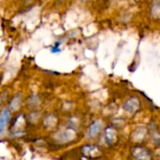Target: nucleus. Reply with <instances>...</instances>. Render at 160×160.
<instances>
[{
	"mask_svg": "<svg viewBox=\"0 0 160 160\" xmlns=\"http://www.w3.org/2000/svg\"><path fill=\"white\" fill-rule=\"evenodd\" d=\"M92 1H96V0H86V2H92Z\"/></svg>",
	"mask_w": 160,
	"mask_h": 160,
	"instance_id": "obj_14",
	"label": "nucleus"
},
{
	"mask_svg": "<svg viewBox=\"0 0 160 160\" xmlns=\"http://www.w3.org/2000/svg\"><path fill=\"white\" fill-rule=\"evenodd\" d=\"M147 16L155 23L160 22V0H147Z\"/></svg>",
	"mask_w": 160,
	"mask_h": 160,
	"instance_id": "obj_5",
	"label": "nucleus"
},
{
	"mask_svg": "<svg viewBox=\"0 0 160 160\" xmlns=\"http://www.w3.org/2000/svg\"><path fill=\"white\" fill-rule=\"evenodd\" d=\"M133 1H134L135 3H137V4H138V3H143V2H145V1H147V0H133Z\"/></svg>",
	"mask_w": 160,
	"mask_h": 160,
	"instance_id": "obj_12",
	"label": "nucleus"
},
{
	"mask_svg": "<svg viewBox=\"0 0 160 160\" xmlns=\"http://www.w3.org/2000/svg\"><path fill=\"white\" fill-rule=\"evenodd\" d=\"M148 136H149V130H148L147 127H145V126H137L132 131L131 138H132V141H134L135 143L140 144L147 138Z\"/></svg>",
	"mask_w": 160,
	"mask_h": 160,
	"instance_id": "obj_7",
	"label": "nucleus"
},
{
	"mask_svg": "<svg viewBox=\"0 0 160 160\" xmlns=\"http://www.w3.org/2000/svg\"><path fill=\"white\" fill-rule=\"evenodd\" d=\"M149 130V137L151 143L153 146H160V131L157 128L156 124H152V128H148Z\"/></svg>",
	"mask_w": 160,
	"mask_h": 160,
	"instance_id": "obj_8",
	"label": "nucleus"
},
{
	"mask_svg": "<svg viewBox=\"0 0 160 160\" xmlns=\"http://www.w3.org/2000/svg\"><path fill=\"white\" fill-rule=\"evenodd\" d=\"M100 142L104 146H110L118 139V130L115 125L110 124L104 128L100 135Z\"/></svg>",
	"mask_w": 160,
	"mask_h": 160,
	"instance_id": "obj_4",
	"label": "nucleus"
},
{
	"mask_svg": "<svg viewBox=\"0 0 160 160\" xmlns=\"http://www.w3.org/2000/svg\"><path fill=\"white\" fill-rule=\"evenodd\" d=\"M62 44V42L61 41H57L51 47H50V52L53 53V54H58L61 51V48L59 47L60 45Z\"/></svg>",
	"mask_w": 160,
	"mask_h": 160,
	"instance_id": "obj_11",
	"label": "nucleus"
},
{
	"mask_svg": "<svg viewBox=\"0 0 160 160\" xmlns=\"http://www.w3.org/2000/svg\"><path fill=\"white\" fill-rule=\"evenodd\" d=\"M141 106L142 101L140 97L137 94H130L123 99L121 108L126 115L134 116L141 109Z\"/></svg>",
	"mask_w": 160,
	"mask_h": 160,
	"instance_id": "obj_1",
	"label": "nucleus"
},
{
	"mask_svg": "<svg viewBox=\"0 0 160 160\" xmlns=\"http://www.w3.org/2000/svg\"><path fill=\"white\" fill-rule=\"evenodd\" d=\"M58 1L59 3H64V2L67 1V0H58Z\"/></svg>",
	"mask_w": 160,
	"mask_h": 160,
	"instance_id": "obj_13",
	"label": "nucleus"
},
{
	"mask_svg": "<svg viewBox=\"0 0 160 160\" xmlns=\"http://www.w3.org/2000/svg\"><path fill=\"white\" fill-rule=\"evenodd\" d=\"M105 122L102 118H97L93 120L87 127L86 129V138L88 139H94L102 134L104 128H105Z\"/></svg>",
	"mask_w": 160,
	"mask_h": 160,
	"instance_id": "obj_3",
	"label": "nucleus"
},
{
	"mask_svg": "<svg viewBox=\"0 0 160 160\" xmlns=\"http://www.w3.org/2000/svg\"><path fill=\"white\" fill-rule=\"evenodd\" d=\"M11 118V114H10V111L9 110H4L2 112V114L0 115V133L2 132V130L4 129L6 123L9 122Z\"/></svg>",
	"mask_w": 160,
	"mask_h": 160,
	"instance_id": "obj_9",
	"label": "nucleus"
},
{
	"mask_svg": "<svg viewBox=\"0 0 160 160\" xmlns=\"http://www.w3.org/2000/svg\"><path fill=\"white\" fill-rule=\"evenodd\" d=\"M44 122L47 127H50V128L55 127L58 123V118L54 114H49L45 117Z\"/></svg>",
	"mask_w": 160,
	"mask_h": 160,
	"instance_id": "obj_10",
	"label": "nucleus"
},
{
	"mask_svg": "<svg viewBox=\"0 0 160 160\" xmlns=\"http://www.w3.org/2000/svg\"><path fill=\"white\" fill-rule=\"evenodd\" d=\"M131 155L135 160H152L151 150L141 144H137L133 147Z\"/></svg>",
	"mask_w": 160,
	"mask_h": 160,
	"instance_id": "obj_6",
	"label": "nucleus"
},
{
	"mask_svg": "<svg viewBox=\"0 0 160 160\" xmlns=\"http://www.w3.org/2000/svg\"><path fill=\"white\" fill-rule=\"evenodd\" d=\"M54 138H55L56 141H58V143H61V144L72 142L77 138V130L65 125L63 128L59 129L55 134Z\"/></svg>",
	"mask_w": 160,
	"mask_h": 160,
	"instance_id": "obj_2",
	"label": "nucleus"
}]
</instances>
